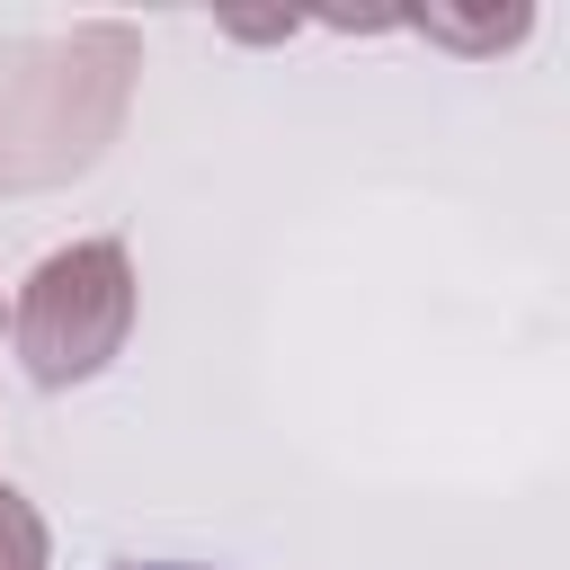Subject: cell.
Returning a JSON list of instances; mask_svg holds the SVG:
<instances>
[{
	"label": "cell",
	"mask_w": 570,
	"mask_h": 570,
	"mask_svg": "<svg viewBox=\"0 0 570 570\" xmlns=\"http://www.w3.org/2000/svg\"><path fill=\"white\" fill-rule=\"evenodd\" d=\"M134 330V258L125 240H71L45 249L9 303V347L27 365L36 392H71L89 374H107L125 356Z\"/></svg>",
	"instance_id": "obj_2"
},
{
	"label": "cell",
	"mask_w": 570,
	"mask_h": 570,
	"mask_svg": "<svg viewBox=\"0 0 570 570\" xmlns=\"http://www.w3.org/2000/svg\"><path fill=\"white\" fill-rule=\"evenodd\" d=\"M0 338H9V303H0Z\"/></svg>",
	"instance_id": "obj_6"
},
{
	"label": "cell",
	"mask_w": 570,
	"mask_h": 570,
	"mask_svg": "<svg viewBox=\"0 0 570 570\" xmlns=\"http://www.w3.org/2000/svg\"><path fill=\"white\" fill-rule=\"evenodd\" d=\"M45 561H53V534H45L36 499L0 481V570H45Z\"/></svg>",
	"instance_id": "obj_3"
},
{
	"label": "cell",
	"mask_w": 570,
	"mask_h": 570,
	"mask_svg": "<svg viewBox=\"0 0 570 570\" xmlns=\"http://www.w3.org/2000/svg\"><path fill=\"white\" fill-rule=\"evenodd\" d=\"M419 27H428L436 45H463V53H499V45H517L534 18H525V9H499V18H454V9H428Z\"/></svg>",
	"instance_id": "obj_4"
},
{
	"label": "cell",
	"mask_w": 570,
	"mask_h": 570,
	"mask_svg": "<svg viewBox=\"0 0 570 570\" xmlns=\"http://www.w3.org/2000/svg\"><path fill=\"white\" fill-rule=\"evenodd\" d=\"M125 570H187V561H125Z\"/></svg>",
	"instance_id": "obj_5"
},
{
	"label": "cell",
	"mask_w": 570,
	"mask_h": 570,
	"mask_svg": "<svg viewBox=\"0 0 570 570\" xmlns=\"http://www.w3.org/2000/svg\"><path fill=\"white\" fill-rule=\"evenodd\" d=\"M142 36L98 18L71 36H9L0 45V187H45L89 169L134 98Z\"/></svg>",
	"instance_id": "obj_1"
}]
</instances>
